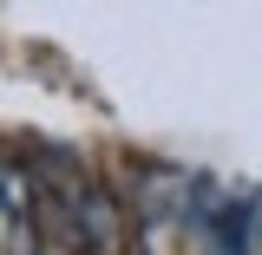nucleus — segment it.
Here are the masks:
<instances>
[{
  "label": "nucleus",
  "mask_w": 262,
  "mask_h": 255,
  "mask_svg": "<svg viewBox=\"0 0 262 255\" xmlns=\"http://www.w3.org/2000/svg\"><path fill=\"white\" fill-rule=\"evenodd\" d=\"M138 255H196L190 249V177L144 170L138 183Z\"/></svg>",
  "instance_id": "nucleus-1"
},
{
  "label": "nucleus",
  "mask_w": 262,
  "mask_h": 255,
  "mask_svg": "<svg viewBox=\"0 0 262 255\" xmlns=\"http://www.w3.org/2000/svg\"><path fill=\"white\" fill-rule=\"evenodd\" d=\"M27 223H33V177L13 157H0V255L20 242Z\"/></svg>",
  "instance_id": "nucleus-2"
},
{
  "label": "nucleus",
  "mask_w": 262,
  "mask_h": 255,
  "mask_svg": "<svg viewBox=\"0 0 262 255\" xmlns=\"http://www.w3.org/2000/svg\"><path fill=\"white\" fill-rule=\"evenodd\" d=\"M249 255H262V196H256V229H249Z\"/></svg>",
  "instance_id": "nucleus-3"
}]
</instances>
